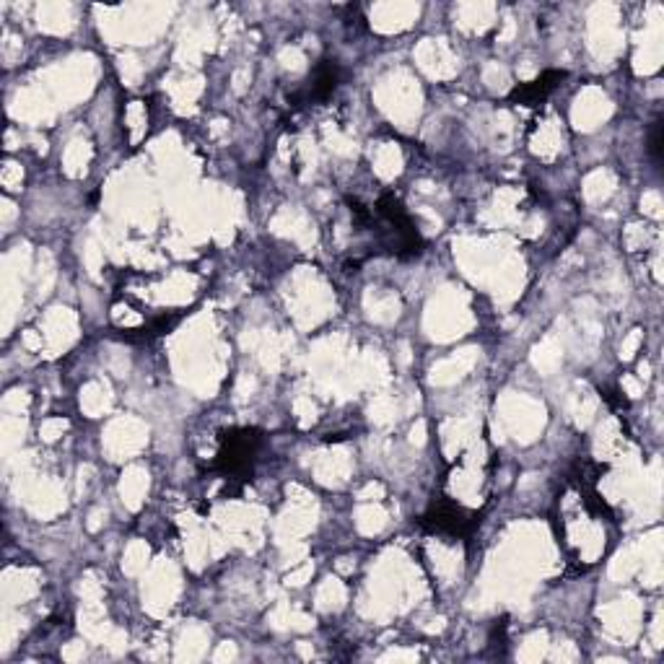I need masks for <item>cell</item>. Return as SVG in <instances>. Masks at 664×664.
I'll use <instances>...</instances> for the list:
<instances>
[{"label": "cell", "mask_w": 664, "mask_h": 664, "mask_svg": "<svg viewBox=\"0 0 664 664\" xmlns=\"http://www.w3.org/2000/svg\"><path fill=\"white\" fill-rule=\"evenodd\" d=\"M566 78V73L563 71H548L543 73V76L537 78V81L527 83V86H519V89H514V94H511V99H517V102H524V104H535V102H543L545 96L550 94V91L556 89L558 83Z\"/></svg>", "instance_id": "3"}, {"label": "cell", "mask_w": 664, "mask_h": 664, "mask_svg": "<svg viewBox=\"0 0 664 664\" xmlns=\"http://www.w3.org/2000/svg\"><path fill=\"white\" fill-rule=\"evenodd\" d=\"M262 434L255 428H239L224 436V447L218 452V460L213 470L229 475V478H239L252 470L257 452H260Z\"/></svg>", "instance_id": "1"}, {"label": "cell", "mask_w": 664, "mask_h": 664, "mask_svg": "<svg viewBox=\"0 0 664 664\" xmlns=\"http://www.w3.org/2000/svg\"><path fill=\"white\" fill-rule=\"evenodd\" d=\"M423 524H426L428 530L462 537L475 527V517L473 514H467L462 506L444 501V504H436L434 509L428 511L426 517H423Z\"/></svg>", "instance_id": "2"}]
</instances>
